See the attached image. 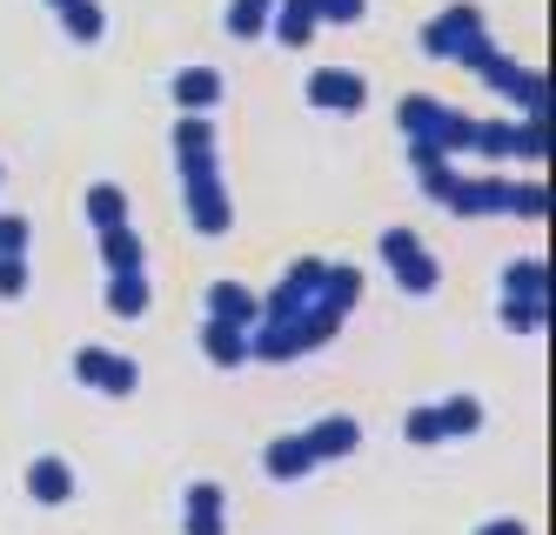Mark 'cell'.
I'll use <instances>...</instances> for the list:
<instances>
[{"label": "cell", "instance_id": "1", "mask_svg": "<svg viewBox=\"0 0 556 535\" xmlns=\"http://www.w3.org/2000/svg\"><path fill=\"white\" fill-rule=\"evenodd\" d=\"M395 128H403V141H422V148H435V154H469V141H476V120L463 114V107H450V101H435V94H403L395 101Z\"/></svg>", "mask_w": 556, "mask_h": 535}, {"label": "cell", "instance_id": "2", "mask_svg": "<svg viewBox=\"0 0 556 535\" xmlns=\"http://www.w3.org/2000/svg\"><path fill=\"white\" fill-rule=\"evenodd\" d=\"M181 168V194H188V228L194 234H228L235 228V201H228V181H222V168H215V154H202V161H175Z\"/></svg>", "mask_w": 556, "mask_h": 535}, {"label": "cell", "instance_id": "3", "mask_svg": "<svg viewBox=\"0 0 556 535\" xmlns=\"http://www.w3.org/2000/svg\"><path fill=\"white\" fill-rule=\"evenodd\" d=\"M382 268L395 275V288H403V295H435V288H443V262H435L429 249H422V234L416 228H382Z\"/></svg>", "mask_w": 556, "mask_h": 535}, {"label": "cell", "instance_id": "4", "mask_svg": "<svg viewBox=\"0 0 556 535\" xmlns=\"http://www.w3.org/2000/svg\"><path fill=\"white\" fill-rule=\"evenodd\" d=\"M74 375H81V388H94V395H114V402H128L135 388H141V368H135V355H122V348H74Z\"/></svg>", "mask_w": 556, "mask_h": 535}, {"label": "cell", "instance_id": "5", "mask_svg": "<svg viewBox=\"0 0 556 535\" xmlns=\"http://www.w3.org/2000/svg\"><path fill=\"white\" fill-rule=\"evenodd\" d=\"M476 34H483V8H476V0H450V8L422 27V54L429 61H456Z\"/></svg>", "mask_w": 556, "mask_h": 535}, {"label": "cell", "instance_id": "6", "mask_svg": "<svg viewBox=\"0 0 556 535\" xmlns=\"http://www.w3.org/2000/svg\"><path fill=\"white\" fill-rule=\"evenodd\" d=\"M483 80L516 107V114H530V120H543V101H549V88H543V74L536 67H523V61H509V54H496L490 67H483Z\"/></svg>", "mask_w": 556, "mask_h": 535}, {"label": "cell", "instance_id": "7", "mask_svg": "<svg viewBox=\"0 0 556 535\" xmlns=\"http://www.w3.org/2000/svg\"><path fill=\"white\" fill-rule=\"evenodd\" d=\"M443 208L463 215V221H483V215H503L509 208V175H456Z\"/></svg>", "mask_w": 556, "mask_h": 535}, {"label": "cell", "instance_id": "8", "mask_svg": "<svg viewBox=\"0 0 556 535\" xmlns=\"http://www.w3.org/2000/svg\"><path fill=\"white\" fill-rule=\"evenodd\" d=\"M308 107L323 114H363L369 107V80L355 67H315L308 74Z\"/></svg>", "mask_w": 556, "mask_h": 535}, {"label": "cell", "instance_id": "9", "mask_svg": "<svg viewBox=\"0 0 556 535\" xmlns=\"http://www.w3.org/2000/svg\"><path fill=\"white\" fill-rule=\"evenodd\" d=\"M262 469H268V482H308L323 462H315L308 435H302V429H289V435H275V442L262 448Z\"/></svg>", "mask_w": 556, "mask_h": 535}, {"label": "cell", "instance_id": "10", "mask_svg": "<svg viewBox=\"0 0 556 535\" xmlns=\"http://www.w3.org/2000/svg\"><path fill=\"white\" fill-rule=\"evenodd\" d=\"M181 528L188 535H228V488L222 482H188Z\"/></svg>", "mask_w": 556, "mask_h": 535}, {"label": "cell", "instance_id": "11", "mask_svg": "<svg viewBox=\"0 0 556 535\" xmlns=\"http://www.w3.org/2000/svg\"><path fill=\"white\" fill-rule=\"evenodd\" d=\"M74 488H81V482H74V462L67 456H34L27 462V496L34 502L61 509V502H74Z\"/></svg>", "mask_w": 556, "mask_h": 535}, {"label": "cell", "instance_id": "12", "mask_svg": "<svg viewBox=\"0 0 556 535\" xmlns=\"http://www.w3.org/2000/svg\"><path fill=\"white\" fill-rule=\"evenodd\" d=\"M168 94H175V107H181V114H208V107H222L228 80H222L215 67H181V74L168 80Z\"/></svg>", "mask_w": 556, "mask_h": 535}, {"label": "cell", "instance_id": "13", "mask_svg": "<svg viewBox=\"0 0 556 535\" xmlns=\"http://www.w3.org/2000/svg\"><path fill=\"white\" fill-rule=\"evenodd\" d=\"M308 435V448H315V462H342V456H355L363 448V422L355 416H323L315 429H302Z\"/></svg>", "mask_w": 556, "mask_h": 535}, {"label": "cell", "instance_id": "14", "mask_svg": "<svg viewBox=\"0 0 556 535\" xmlns=\"http://www.w3.org/2000/svg\"><path fill=\"white\" fill-rule=\"evenodd\" d=\"M208 321H228V328H255L262 321V295L242 281H215L208 288Z\"/></svg>", "mask_w": 556, "mask_h": 535}, {"label": "cell", "instance_id": "15", "mask_svg": "<svg viewBox=\"0 0 556 535\" xmlns=\"http://www.w3.org/2000/svg\"><path fill=\"white\" fill-rule=\"evenodd\" d=\"M315 27H323V21H315V0H275L268 34L282 40L289 54H302V48H308V40H315Z\"/></svg>", "mask_w": 556, "mask_h": 535}, {"label": "cell", "instance_id": "16", "mask_svg": "<svg viewBox=\"0 0 556 535\" xmlns=\"http://www.w3.org/2000/svg\"><path fill=\"white\" fill-rule=\"evenodd\" d=\"M108 315L114 321H141L148 315V302H154V288H148V268H135V275H108Z\"/></svg>", "mask_w": 556, "mask_h": 535}, {"label": "cell", "instance_id": "17", "mask_svg": "<svg viewBox=\"0 0 556 535\" xmlns=\"http://www.w3.org/2000/svg\"><path fill=\"white\" fill-rule=\"evenodd\" d=\"M81 215H88V228H94V234H108V228H128V221H135L128 194L114 188V181H94V188L81 194Z\"/></svg>", "mask_w": 556, "mask_h": 535}, {"label": "cell", "instance_id": "18", "mask_svg": "<svg viewBox=\"0 0 556 535\" xmlns=\"http://www.w3.org/2000/svg\"><path fill=\"white\" fill-rule=\"evenodd\" d=\"M101 268H108V275H135V268H148V241H141L135 221L101 234Z\"/></svg>", "mask_w": 556, "mask_h": 535}, {"label": "cell", "instance_id": "19", "mask_svg": "<svg viewBox=\"0 0 556 535\" xmlns=\"http://www.w3.org/2000/svg\"><path fill=\"white\" fill-rule=\"evenodd\" d=\"M202 355H208L215 368H242V361H249V328L202 321Z\"/></svg>", "mask_w": 556, "mask_h": 535}, {"label": "cell", "instance_id": "20", "mask_svg": "<svg viewBox=\"0 0 556 535\" xmlns=\"http://www.w3.org/2000/svg\"><path fill=\"white\" fill-rule=\"evenodd\" d=\"M168 141H175V161H202V154H215V120L208 114H181Z\"/></svg>", "mask_w": 556, "mask_h": 535}, {"label": "cell", "instance_id": "21", "mask_svg": "<svg viewBox=\"0 0 556 535\" xmlns=\"http://www.w3.org/2000/svg\"><path fill=\"white\" fill-rule=\"evenodd\" d=\"M543 288H549V275H543L536 255H523V262L503 268V302H543Z\"/></svg>", "mask_w": 556, "mask_h": 535}, {"label": "cell", "instance_id": "22", "mask_svg": "<svg viewBox=\"0 0 556 535\" xmlns=\"http://www.w3.org/2000/svg\"><path fill=\"white\" fill-rule=\"evenodd\" d=\"M435 422H443V442L476 435V429H483V402H476V395H450V402H435Z\"/></svg>", "mask_w": 556, "mask_h": 535}, {"label": "cell", "instance_id": "23", "mask_svg": "<svg viewBox=\"0 0 556 535\" xmlns=\"http://www.w3.org/2000/svg\"><path fill=\"white\" fill-rule=\"evenodd\" d=\"M61 27H67V40H81V48H94V40L108 34L101 0H67V8H61Z\"/></svg>", "mask_w": 556, "mask_h": 535}, {"label": "cell", "instance_id": "24", "mask_svg": "<svg viewBox=\"0 0 556 535\" xmlns=\"http://www.w3.org/2000/svg\"><path fill=\"white\" fill-rule=\"evenodd\" d=\"M268 14H275V0H228L222 27H228L235 40H255V34H268Z\"/></svg>", "mask_w": 556, "mask_h": 535}, {"label": "cell", "instance_id": "25", "mask_svg": "<svg viewBox=\"0 0 556 535\" xmlns=\"http://www.w3.org/2000/svg\"><path fill=\"white\" fill-rule=\"evenodd\" d=\"M503 215H516V221H543V215H549L543 181H509V208H503Z\"/></svg>", "mask_w": 556, "mask_h": 535}, {"label": "cell", "instance_id": "26", "mask_svg": "<svg viewBox=\"0 0 556 535\" xmlns=\"http://www.w3.org/2000/svg\"><path fill=\"white\" fill-rule=\"evenodd\" d=\"M469 154H483V161H509V120H476Z\"/></svg>", "mask_w": 556, "mask_h": 535}, {"label": "cell", "instance_id": "27", "mask_svg": "<svg viewBox=\"0 0 556 535\" xmlns=\"http://www.w3.org/2000/svg\"><path fill=\"white\" fill-rule=\"evenodd\" d=\"M509 154H516V161H543V128H536L530 114L509 120Z\"/></svg>", "mask_w": 556, "mask_h": 535}, {"label": "cell", "instance_id": "28", "mask_svg": "<svg viewBox=\"0 0 556 535\" xmlns=\"http://www.w3.org/2000/svg\"><path fill=\"white\" fill-rule=\"evenodd\" d=\"M403 442H416V448H435V442H443L435 408H409V416H403Z\"/></svg>", "mask_w": 556, "mask_h": 535}, {"label": "cell", "instance_id": "29", "mask_svg": "<svg viewBox=\"0 0 556 535\" xmlns=\"http://www.w3.org/2000/svg\"><path fill=\"white\" fill-rule=\"evenodd\" d=\"M543 302H503V328H509V335H536V328H543Z\"/></svg>", "mask_w": 556, "mask_h": 535}, {"label": "cell", "instance_id": "30", "mask_svg": "<svg viewBox=\"0 0 556 535\" xmlns=\"http://www.w3.org/2000/svg\"><path fill=\"white\" fill-rule=\"evenodd\" d=\"M369 14V0H315V21L323 27H355Z\"/></svg>", "mask_w": 556, "mask_h": 535}, {"label": "cell", "instance_id": "31", "mask_svg": "<svg viewBox=\"0 0 556 535\" xmlns=\"http://www.w3.org/2000/svg\"><path fill=\"white\" fill-rule=\"evenodd\" d=\"M27 295V255H0V302Z\"/></svg>", "mask_w": 556, "mask_h": 535}, {"label": "cell", "instance_id": "32", "mask_svg": "<svg viewBox=\"0 0 556 535\" xmlns=\"http://www.w3.org/2000/svg\"><path fill=\"white\" fill-rule=\"evenodd\" d=\"M496 54H503V48H496V40H490V27H483V34H476V40H469V48L456 54V67H469V74H483V67H490Z\"/></svg>", "mask_w": 556, "mask_h": 535}, {"label": "cell", "instance_id": "33", "mask_svg": "<svg viewBox=\"0 0 556 535\" xmlns=\"http://www.w3.org/2000/svg\"><path fill=\"white\" fill-rule=\"evenodd\" d=\"M27 241H34L27 215H0V255H27Z\"/></svg>", "mask_w": 556, "mask_h": 535}, {"label": "cell", "instance_id": "34", "mask_svg": "<svg viewBox=\"0 0 556 535\" xmlns=\"http://www.w3.org/2000/svg\"><path fill=\"white\" fill-rule=\"evenodd\" d=\"M476 535H530V528H523V522H516V515H490V522H483V528H476Z\"/></svg>", "mask_w": 556, "mask_h": 535}, {"label": "cell", "instance_id": "35", "mask_svg": "<svg viewBox=\"0 0 556 535\" xmlns=\"http://www.w3.org/2000/svg\"><path fill=\"white\" fill-rule=\"evenodd\" d=\"M48 8H54V14H61V8H67V0H48Z\"/></svg>", "mask_w": 556, "mask_h": 535}, {"label": "cell", "instance_id": "36", "mask_svg": "<svg viewBox=\"0 0 556 535\" xmlns=\"http://www.w3.org/2000/svg\"><path fill=\"white\" fill-rule=\"evenodd\" d=\"M0 175H8V168H0Z\"/></svg>", "mask_w": 556, "mask_h": 535}]
</instances>
